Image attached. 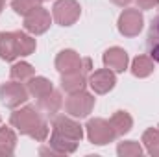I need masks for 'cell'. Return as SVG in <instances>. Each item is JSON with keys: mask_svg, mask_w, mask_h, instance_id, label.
Returning a JSON list of instances; mask_svg holds the SVG:
<instances>
[{"mask_svg": "<svg viewBox=\"0 0 159 157\" xmlns=\"http://www.w3.org/2000/svg\"><path fill=\"white\" fill-rule=\"evenodd\" d=\"M117 154L120 157H139L143 155V146L135 141H124L117 148Z\"/></svg>", "mask_w": 159, "mask_h": 157, "instance_id": "obj_24", "label": "cell"}, {"mask_svg": "<svg viewBox=\"0 0 159 157\" xmlns=\"http://www.w3.org/2000/svg\"><path fill=\"white\" fill-rule=\"evenodd\" d=\"M131 72L137 78H146L154 72V59L148 56H137L131 63Z\"/></svg>", "mask_w": 159, "mask_h": 157, "instance_id": "obj_18", "label": "cell"}, {"mask_svg": "<svg viewBox=\"0 0 159 157\" xmlns=\"http://www.w3.org/2000/svg\"><path fill=\"white\" fill-rule=\"evenodd\" d=\"M144 17L139 9H124L119 17V32L124 37H135L141 34Z\"/></svg>", "mask_w": 159, "mask_h": 157, "instance_id": "obj_8", "label": "cell"}, {"mask_svg": "<svg viewBox=\"0 0 159 157\" xmlns=\"http://www.w3.org/2000/svg\"><path fill=\"white\" fill-rule=\"evenodd\" d=\"M17 144V135L9 128H0V155H13Z\"/></svg>", "mask_w": 159, "mask_h": 157, "instance_id": "obj_20", "label": "cell"}, {"mask_svg": "<svg viewBox=\"0 0 159 157\" xmlns=\"http://www.w3.org/2000/svg\"><path fill=\"white\" fill-rule=\"evenodd\" d=\"M87 83V70H78V72H69V74H61V89L69 94L80 92L85 89Z\"/></svg>", "mask_w": 159, "mask_h": 157, "instance_id": "obj_12", "label": "cell"}, {"mask_svg": "<svg viewBox=\"0 0 159 157\" xmlns=\"http://www.w3.org/2000/svg\"><path fill=\"white\" fill-rule=\"evenodd\" d=\"M61 105H63V100L57 91H52L46 96L39 98V109H43L46 115H56L61 109Z\"/></svg>", "mask_w": 159, "mask_h": 157, "instance_id": "obj_17", "label": "cell"}, {"mask_svg": "<svg viewBox=\"0 0 159 157\" xmlns=\"http://www.w3.org/2000/svg\"><path fill=\"white\" fill-rule=\"evenodd\" d=\"M109 124H111V128L115 129L117 135H124V133L131 131L133 118L129 117V113H126V111H117L113 117L109 118Z\"/></svg>", "mask_w": 159, "mask_h": 157, "instance_id": "obj_16", "label": "cell"}, {"mask_svg": "<svg viewBox=\"0 0 159 157\" xmlns=\"http://www.w3.org/2000/svg\"><path fill=\"white\" fill-rule=\"evenodd\" d=\"M15 41H17V50L19 56H30L35 52V39L30 37L24 32H15Z\"/></svg>", "mask_w": 159, "mask_h": 157, "instance_id": "obj_21", "label": "cell"}, {"mask_svg": "<svg viewBox=\"0 0 159 157\" xmlns=\"http://www.w3.org/2000/svg\"><path fill=\"white\" fill-rule=\"evenodd\" d=\"M28 89L20 83V81H9V83H4L0 87V98H2V104L6 107H19L20 104H24L28 100Z\"/></svg>", "mask_w": 159, "mask_h": 157, "instance_id": "obj_6", "label": "cell"}, {"mask_svg": "<svg viewBox=\"0 0 159 157\" xmlns=\"http://www.w3.org/2000/svg\"><path fill=\"white\" fill-rule=\"evenodd\" d=\"M104 65L115 72H124L128 69V54L126 50H122L119 46H113L109 50H106L104 54Z\"/></svg>", "mask_w": 159, "mask_h": 157, "instance_id": "obj_11", "label": "cell"}, {"mask_svg": "<svg viewBox=\"0 0 159 157\" xmlns=\"http://www.w3.org/2000/svg\"><path fill=\"white\" fill-rule=\"evenodd\" d=\"M48 146L56 152V155H67V154H74V152H76L78 142H72V141H67V139H63V137L52 135Z\"/></svg>", "mask_w": 159, "mask_h": 157, "instance_id": "obj_19", "label": "cell"}, {"mask_svg": "<svg viewBox=\"0 0 159 157\" xmlns=\"http://www.w3.org/2000/svg\"><path fill=\"white\" fill-rule=\"evenodd\" d=\"M50 22H52L50 13H48L44 7H41V6H37L34 11H30V13L24 17V28H26L30 34H34V35L44 34V32L50 28Z\"/></svg>", "mask_w": 159, "mask_h": 157, "instance_id": "obj_9", "label": "cell"}, {"mask_svg": "<svg viewBox=\"0 0 159 157\" xmlns=\"http://www.w3.org/2000/svg\"><path fill=\"white\" fill-rule=\"evenodd\" d=\"M111 2H113V4H117V6H122V7H124V6H128L131 0H111Z\"/></svg>", "mask_w": 159, "mask_h": 157, "instance_id": "obj_27", "label": "cell"}, {"mask_svg": "<svg viewBox=\"0 0 159 157\" xmlns=\"http://www.w3.org/2000/svg\"><path fill=\"white\" fill-rule=\"evenodd\" d=\"M9 122L22 135H28L37 142H44L46 137H48V124L43 120L39 111L34 105H26L22 109L13 111L11 117H9Z\"/></svg>", "mask_w": 159, "mask_h": 157, "instance_id": "obj_1", "label": "cell"}, {"mask_svg": "<svg viewBox=\"0 0 159 157\" xmlns=\"http://www.w3.org/2000/svg\"><path fill=\"white\" fill-rule=\"evenodd\" d=\"M156 2H157V4H159V0H156Z\"/></svg>", "mask_w": 159, "mask_h": 157, "instance_id": "obj_30", "label": "cell"}, {"mask_svg": "<svg viewBox=\"0 0 159 157\" xmlns=\"http://www.w3.org/2000/svg\"><path fill=\"white\" fill-rule=\"evenodd\" d=\"M34 74H35L34 67L30 63H26V61L15 63L11 67V78L15 79V81H28L30 78H34Z\"/></svg>", "mask_w": 159, "mask_h": 157, "instance_id": "obj_23", "label": "cell"}, {"mask_svg": "<svg viewBox=\"0 0 159 157\" xmlns=\"http://www.w3.org/2000/svg\"><path fill=\"white\" fill-rule=\"evenodd\" d=\"M115 83H117V78H115V74H113V70L111 69H100V70H94L91 76H89V85H91V89L94 91V92H98V94H106V92H109L113 87H115Z\"/></svg>", "mask_w": 159, "mask_h": 157, "instance_id": "obj_10", "label": "cell"}, {"mask_svg": "<svg viewBox=\"0 0 159 157\" xmlns=\"http://www.w3.org/2000/svg\"><path fill=\"white\" fill-rule=\"evenodd\" d=\"M54 19L57 24L61 26H72L76 20L80 19L81 7L76 0H57L52 7Z\"/></svg>", "mask_w": 159, "mask_h": 157, "instance_id": "obj_5", "label": "cell"}, {"mask_svg": "<svg viewBox=\"0 0 159 157\" xmlns=\"http://www.w3.org/2000/svg\"><path fill=\"white\" fill-rule=\"evenodd\" d=\"M0 57L6 61H13L19 57L15 32H0Z\"/></svg>", "mask_w": 159, "mask_h": 157, "instance_id": "obj_13", "label": "cell"}, {"mask_svg": "<svg viewBox=\"0 0 159 157\" xmlns=\"http://www.w3.org/2000/svg\"><path fill=\"white\" fill-rule=\"evenodd\" d=\"M41 2H46V0H41Z\"/></svg>", "mask_w": 159, "mask_h": 157, "instance_id": "obj_29", "label": "cell"}, {"mask_svg": "<svg viewBox=\"0 0 159 157\" xmlns=\"http://www.w3.org/2000/svg\"><path fill=\"white\" fill-rule=\"evenodd\" d=\"M56 69L61 74H69V72H78V70H91V59H81L80 54L74 50H61L56 57Z\"/></svg>", "mask_w": 159, "mask_h": 157, "instance_id": "obj_3", "label": "cell"}, {"mask_svg": "<svg viewBox=\"0 0 159 157\" xmlns=\"http://www.w3.org/2000/svg\"><path fill=\"white\" fill-rule=\"evenodd\" d=\"M4 2H6V0H0V13H2V9H4Z\"/></svg>", "mask_w": 159, "mask_h": 157, "instance_id": "obj_28", "label": "cell"}, {"mask_svg": "<svg viewBox=\"0 0 159 157\" xmlns=\"http://www.w3.org/2000/svg\"><path fill=\"white\" fill-rule=\"evenodd\" d=\"M41 0H11V7L15 9V13L26 17L30 11H34L39 6Z\"/></svg>", "mask_w": 159, "mask_h": 157, "instance_id": "obj_25", "label": "cell"}, {"mask_svg": "<svg viewBox=\"0 0 159 157\" xmlns=\"http://www.w3.org/2000/svg\"><path fill=\"white\" fill-rule=\"evenodd\" d=\"M52 135L63 137L67 141L72 142H80L83 139V129L78 122H74L69 117H56L52 122Z\"/></svg>", "mask_w": 159, "mask_h": 157, "instance_id": "obj_7", "label": "cell"}, {"mask_svg": "<svg viewBox=\"0 0 159 157\" xmlns=\"http://www.w3.org/2000/svg\"><path fill=\"white\" fill-rule=\"evenodd\" d=\"M143 142L148 150V154L159 157V128H150L143 133Z\"/></svg>", "mask_w": 159, "mask_h": 157, "instance_id": "obj_22", "label": "cell"}, {"mask_svg": "<svg viewBox=\"0 0 159 157\" xmlns=\"http://www.w3.org/2000/svg\"><path fill=\"white\" fill-rule=\"evenodd\" d=\"M94 107V96L85 92V91H80V92H72L67 102H65V109L70 117H87Z\"/></svg>", "mask_w": 159, "mask_h": 157, "instance_id": "obj_4", "label": "cell"}, {"mask_svg": "<svg viewBox=\"0 0 159 157\" xmlns=\"http://www.w3.org/2000/svg\"><path fill=\"white\" fill-rule=\"evenodd\" d=\"M137 4H139V7H141V9H150V7L157 6V2H156V0H137Z\"/></svg>", "mask_w": 159, "mask_h": 157, "instance_id": "obj_26", "label": "cell"}, {"mask_svg": "<svg viewBox=\"0 0 159 157\" xmlns=\"http://www.w3.org/2000/svg\"><path fill=\"white\" fill-rule=\"evenodd\" d=\"M87 137L93 144H98V146H104V144H109L113 142V139L117 137L115 129L111 128V124L104 118H91L87 122Z\"/></svg>", "mask_w": 159, "mask_h": 157, "instance_id": "obj_2", "label": "cell"}, {"mask_svg": "<svg viewBox=\"0 0 159 157\" xmlns=\"http://www.w3.org/2000/svg\"><path fill=\"white\" fill-rule=\"evenodd\" d=\"M26 89H28V92H30L32 96H35V98H43V96H46L48 92L54 91L50 79L43 78V76H34V78H30Z\"/></svg>", "mask_w": 159, "mask_h": 157, "instance_id": "obj_15", "label": "cell"}, {"mask_svg": "<svg viewBox=\"0 0 159 157\" xmlns=\"http://www.w3.org/2000/svg\"><path fill=\"white\" fill-rule=\"evenodd\" d=\"M146 46H148L150 57L156 63H159V15L152 20V24H150L148 37H146Z\"/></svg>", "mask_w": 159, "mask_h": 157, "instance_id": "obj_14", "label": "cell"}]
</instances>
